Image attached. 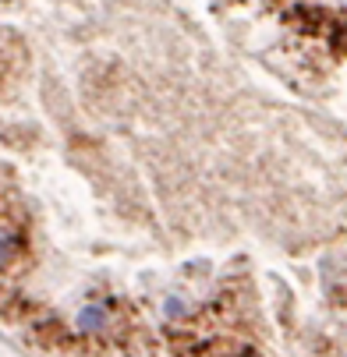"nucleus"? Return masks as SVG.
Here are the masks:
<instances>
[{
    "label": "nucleus",
    "instance_id": "nucleus-3",
    "mask_svg": "<svg viewBox=\"0 0 347 357\" xmlns=\"http://www.w3.org/2000/svg\"><path fill=\"white\" fill-rule=\"evenodd\" d=\"M163 315L181 319V315H184V301H181V297H167V304H163Z\"/></svg>",
    "mask_w": 347,
    "mask_h": 357
},
{
    "label": "nucleus",
    "instance_id": "nucleus-2",
    "mask_svg": "<svg viewBox=\"0 0 347 357\" xmlns=\"http://www.w3.org/2000/svg\"><path fill=\"white\" fill-rule=\"evenodd\" d=\"M15 251H18V234H15V227L0 223V269L15 259Z\"/></svg>",
    "mask_w": 347,
    "mask_h": 357
},
{
    "label": "nucleus",
    "instance_id": "nucleus-1",
    "mask_svg": "<svg viewBox=\"0 0 347 357\" xmlns=\"http://www.w3.org/2000/svg\"><path fill=\"white\" fill-rule=\"evenodd\" d=\"M75 326L78 333H103L110 326V312H107V304H82V312L75 315Z\"/></svg>",
    "mask_w": 347,
    "mask_h": 357
}]
</instances>
